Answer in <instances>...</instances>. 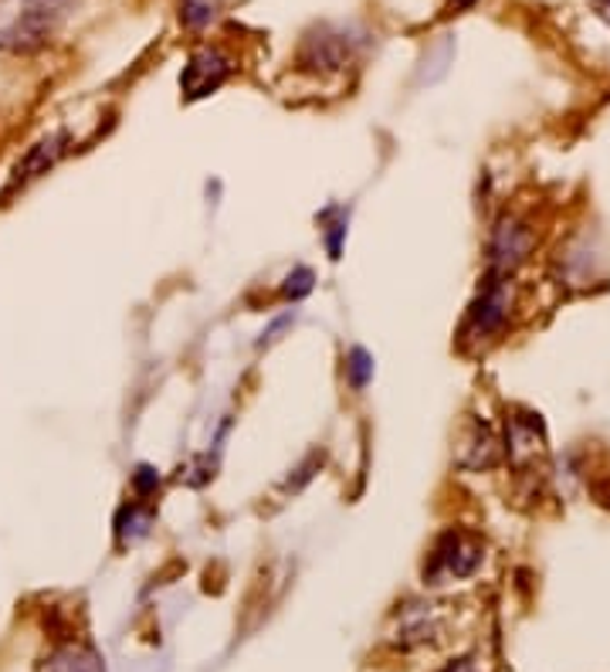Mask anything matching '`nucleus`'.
<instances>
[{
	"label": "nucleus",
	"mask_w": 610,
	"mask_h": 672,
	"mask_svg": "<svg viewBox=\"0 0 610 672\" xmlns=\"http://www.w3.org/2000/svg\"><path fill=\"white\" fill-rule=\"evenodd\" d=\"M486 561V543L468 530H445L431 551V561L424 567V584H442V581H461L471 577Z\"/></svg>",
	"instance_id": "nucleus-1"
},
{
	"label": "nucleus",
	"mask_w": 610,
	"mask_h": 672,
	"mask_svg": "<svg viewBox=\"0 0 610 672\" xmlns=\"http://www.w3.org/2000/svg\"><path fill=\"white\" fill-rule=\"evenodd\" d=\"M505 319H509V279L486 272L482 292H478V300L471 303L465 319V336L468 340H489V336H495L505 326Z\"/></svg>",
	"instance_id": "nucleus-2"
},
{
	"label": "nucleus",
	"mask_w": 610,
	"mask_h": 672,
	"mask_svg": "<svg viewBox=\"0 0 610 672\" xmlns=\"http://www.w3.org/2000/svg\"><path fill=\"white\" fill-rule=\"evenodd\" d=\"M533 245H536V238H533L530 225H522L519 218H502L489 241V272L512 279V272L526 262Z\"/></svg>",
	"instance_id": "nucleus-3"
},
{
	"label": "nucleus",
	"mask_w": 610,
	"mask_h": 672,
	"mask_svg": "<svg viewBox=\"0 0 610 672\" xmlns=\"http://www.w3.org/2000/svg\"><path fill=\"white\" fill-rule=\"evenodd\" d=\"M231 78V58L221 48H200L190 55L181 86L187 93V99H204L210 93H217Z\"/></svg>",
	"instance_id": "nucleus-4"
},
{
	"label": "nucleus",
	"mask_w": 610,
	"mask_h": 672,
	"mask_svg": "<svg viewBox=\"0 0 610 672\" xmlns=\"http://www.w3.org/2000/svg\"><path fill=\"white\" fill-rule=\"evenodd\" d=\"M543 422L536 414H519V418H509L505 422V448H509V458L512 462H530L543 452Z\"/></svg>",
	"instance_id": "nucleus-5"
},
{
	"label": "nucleus",
	"mask_w": 610,
	"mask_h": 672,
	"mask_svg": "<svg viewBox=\"0 0 610 672\" xmlns=\"http://www.w3.org/2000/svg\"><path fill=\"white\" fill-rule=\"evenodd\" d=\"M65 153V137L62 133H52L48 140H41L37 147H31V153L14 166V177H11V187H18V184H28V181H34L37 174H45L48 166L58 160Z\"/></svg>",
	"instance_id": "nucleus-6"
},
{
	"label": "nucleus",
	"mask_w": 610,
	"mask_h": 672,
	"mask_svg": "<svg viewBox=\"0 0 610 672\" xmlns=\"http://www.w3.org/2000/svg\"><path fill=\"white\" fill-rule=\"evenodd\" d=\"M41 672H106V665H102V659L92 649H85V646H62L45 662H41Z\"/></svg>",
	"instance_id": "nucleus-7"
},
{
	"label": "nucleus",
	"mask_w": 610,
	"mask_h": 672,
	"mask_svg": "<svg viewBox=\"0 0 610 672\" xmlns=\"http://www.w3.org/2000/svg\"><path fill=\"white\" fill-rule=\"evenodd\" d=\"M346 58H350V41L342 34H323V37H309L305 45V62L309 65H323V68H342Z\"/></svg>",
	"instance_id": "nucleus-8"
},
{
	"label": "nucleus",
	"mask_w": 610,
	"mask_h": 672,
	"mask_svg": "<svg viewBox=\"0 0 610 672\" xmlns=\"http://www.w3.org/2000/svg\"><path fill=\"white\" fill-rule=\"evenodd\" d=\"M217 18V0H181V21L190 31L207 28Z\"/></svg>",
	"instance_id": "nucleus-9"
},
{
	"label": "nucleus",
	"mask_w": 610,
	"mask_h": 672,
	"mask_svg": "<svg viewBox=\"0 0 610 672\" xmlns=\"http://www.w3.org/2000/svg\"><path fill=\"white\" fill-rule=\"evenodd\" d=\"M150 510H122L119 517V543H137L150 533Z\"/></svg>",
	"instance_id": "nucleus-10"
},
{
	"label": "nucleus",
	"mask_w": 610,
	"mask_h": 672,
	"mask_svg": "<svg viewBox=\"0 0 610 672\" xmlns=\"http://www.w3.org/2000/svg\"><path fill=\"white\" fill-rule=\"evenodd\" d=\"M346 373H350V384L363 391L373 381V357L363 347H353L350 357H346Z\"/></svg>",
	"instance_id": "nucleus-11"
},
{
	"label": "nucleus",
	"mask_w": 610,
	"mask_h": 672,
	"mask_svg": "<svg viewBox=\"0 0 610 672\" xmlns=\"http://www.w3.org/2000/svg\"><path fill=\"white\" fill-rule=\"evenodd\" d=\"M285 282L288 285L282 292H285L288 300H302V296H309V292H313V272L309 269H295Z\"/></svg>",
	"instance_id": "nucleus-12"
},
{
	"label": "nucleus",
	"mask_w": 610,
	"mask_h": 672,
	"mask_svg": "<svg viewBox=\"0 0 610 672\" xmlns=\"http://www.w3.org/2000/svg\"><path fill=\"white\" fill-rule=\"evenodd\" d=\"M133 483H137V489H140V492H150V489L160 483V476H156L150 466H140V469H137V476H133Z\"/></svg>",
	"instance_id": "nucleus-13"
},
{
	"label": "nucleus",
	"mask_w": 610,
	"mask_h": 672,
	"mask_svg": "<svg viewBox=\"0 0 610 672\" xmlns=\"http://www.w3.org/2000/svg\"><path fill=\"white\" fill-rule=\"evenodd\" d=\"M593 14L610 28V0H593Z\"/></svg>",
	"instance_id": "nucleus-14"
},
{
	"label": "nucleus",
	"mask_w": 610,
	"mask_h": 672,
	"mask_svg": "<svg viewBox=\"0 0 610 672\" xmlns=\"http://www.w3.org/2000/svg\"><path fill=\"white\" fill-rule=\"evenodd\" d=\"M475 4V0H448V11L445 14H461V11H468Z\"/></svg>",
	"instance_id": "nucleus-15"
},
{
	"label": "nucleus",
	"mask_w": 610,
	"mask_h": 672,
	"mask_svg": "<svg viewBox=\"0 0 610 672\" xmlns=\"http://www.w3.org/2000/svg\"><path fill=\"white\" fill-rule=\"evenodd\" d=\"M445 672H471V662H468V659H461V662H451V665H448Z\"/></svg>",
	"instance_id": "nucleus-16"
},
{
	"label": "nucleus",
	"mask_w": 610,
	"mask_h": 672,
	"mask_svg": "<svg viewBox=\"0 0 610 672\" xmlns=\"http://www.w3.org/2000/svg\"><path fill=\"white\" fill-rule=\"evenodd\" d=\"M37 4H41V8H48V11H52V8H55V0H37Z\"/></svg>",
	"instance_id": "nucleus-17"
}]
</instances>
